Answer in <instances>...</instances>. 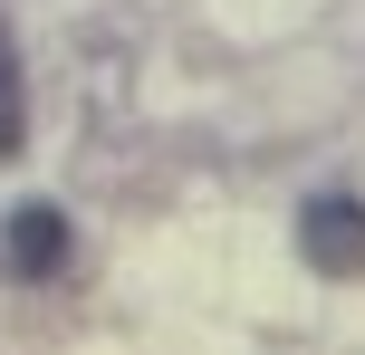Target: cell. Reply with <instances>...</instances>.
Here are the masks:
<instances>
[{"mask_svg":"<svg viewBox=\"0 0 365 355\" xmlns=\"http://www.w3.org/2000/svg\"><path fill=\"white\" fill-rule=\"evenodd\" d=\"M29 144V87H19V48H10V19H0V154Z\"/></svg>","mask_w":365,"mask_h":355,"instance_id":"3957f363","label":"cell"},{"mask_svg":"<svg viewBox=\"0 0 365 355\" xmlns=\"http://www.w3.org/2000/svg\"><path fill=\"white\" fill-rule=\"evenodd\" d=\"M58 260H68V221H58L48 202H29V211L10 221V269H19V279H48Z\"/></svg>","mask_w":365,"mask_h":355,"instance_id":"7a4b0ae2","label":"cell"},{"mask_svg":"<svg viewBox=\"0 0 365 355\" xmlns=\"http://www.w3.org/2000/svg\"><path fill=\"white\" fill-rule=\"evenodd\" d=\"M298 250H308L317 279H356L365 269V202L356 192H317V202L298 211Z\"/></svg>","mask_w":365,"mask_h":355,"instance_id":"6da1fadb","label":"cell"}]
</instances>
